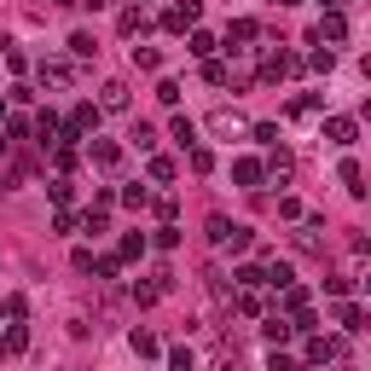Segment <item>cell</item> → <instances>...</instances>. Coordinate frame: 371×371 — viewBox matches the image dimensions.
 <instances>
[{"mask_svg": "<svg viewBox=\"0 0 371 371\" xmlns=\"http://www.w3.org/2000/svg\"><path fill=\"white\" fill-rule=\"evenodd\" d=\"M209 134H221V139L244 134V117H238V110H215V117H209Z\"/></svg>", "mask_w": 371, "mask_h": 371, "instance_id": "cell-1", "label": "cell"}, {"mask_svg": "<svg viewBox=\"0 0 371 371\" xmlns=\"http://www.w3.org/2000/svg\"><path fill=\"white\" fill-rule=\"evenodd\" d=\"M93 122H99V110H93V105H82V110L70 117V128H64V134H70V139H82V134H87Z\"/></svg>", "mask_w": 371, "mask_h": 371, "instance_id": "cell-2", "label": "cell"}, {"mask_svg": "<svg viewBox=\"0 0 371 371\" xmlns=\"http://www.w3.org/2000/svg\"><path fill=\"white\" fill-rule=\"evenodd\" d=\"M331 354H343V343H325V336H313V343H308V365H325Z\"/></svg>", "mask_w": 371, "mask_h": 371, "instance_id": "cell-3", "label": "cell"}, {"mask_svg": "<svg viewBox=\"0 0 371 371\" xmlns=\"http://www.w3.org/2000/svg\"><path fill=\"white\" fill-rule=\"evenodd\" d=\"M325 134H331L336 145H354V134H360V128H354L348 117H331V122H325Z\"/></svg>", "mask_w": 371, "mask_h": 371, "instance_id": "cell-4", "label": "cell"}, {"mask_svg": "<svg viewBox=\"0 0 371 371\" xmlns=\"http://www.w3.org/2000/svg\"><path fill=\"white\" fill-rule=\"evenodd\" d=\"M93 163H99V169H117V163H122V145L99 139V145H93Z\"/></svg>", "mask_w": 371, "mask_h": 371, "instance_id": "cell-5", "label": "cell"}, {"mask_svg": "<svg viewBox=\"0 0 371 371\" xmlns=\"http://www.w3.org/2000/svg\"><path fill=\"white\" fill-rule=\"evenodd\" d=\"M232 180H238V186H255V180H261V163H255V157H244V163H232Z\"/></svg>", "mask_w": 371, "mask_h": 371, "instance_id": "cell-6", "label": "cell"}, {"mask_svg": "<svg viewBox=\"0 0 371 371\" xmlns=\"http://www.w3.org/2000/svg\"><path fill=\"white\" fill-rule=\"evenodd\" d=\"M261 174H273V180H279V186H284V180H290V151H273Z\"/></svg>", "mask_w": 371, "mask_h": 371, "instance_id": "cell-7", "label": "cell"}, {"mask_svg": "<svg viewBox=\"0 0 371 371\" xmlns=\"http://www.w3.org/2000/svg\"><path fill=\"white\" fill-rule=\"evenodd\" d=\"M41 82L46 87H70V64H41Z\"/></svg>", "mask_w": 371, "mask_h": 371, "instance_id": "cell-8", "label": "cell"}, {"mask_svg": "<svg viewBox=\"0 0 371 371\" xmlns=\"http://www.w3.org/2000/svg\"><path fill=\"white\" fill-rule=\"evenodd\" d=\"M105 110H128V87L122 82H105V99H99Z\"/></svg>", "mask_w": 371, "mask_h": 371, "instance_id": "cell-9", "label": "cell"}, {"mask_svg": "<svg viewBox=\"0 0 371 371\" xmlns=\"http://www.w3.org/2000/svg\"><path fill=\"white\" fill-rule=\"evenodd\" d=\"M336 174H343V186L354 191V198H360V191H365V186H360V163H354V157H343V169H336Z\"/></svg>", "mask_w": 371, "mask_h": 371, "instance_id": "cell-10", "label": "cell"}, {"mask_svg": "<svg viewBox=\"0 0 371 371\" xmlns=\"http://www.w3.org/2000/svg\"><path fill=\"white\" fill-rule=\"evenodd\" d=\"M0 348H6V354H24V348H29V331H18V325L0 331Z\"/></svg>", "mask_w": 371, "mask_h": 371, "instance_id": "cell-11", "label": "cell"}, {"mask_svg": "<svg viewBox=\"0 0 371 371\" xmlns=\"http://www.w3.org/2000/svg\"><path fill=\"white\" fill-rule=\"evenodd\" d=\"M191 53L209 58V53H215V35H209V29H191Z\"/></svg>", "mask_w": 371, "mask_h": 371, "instance_id": "cell-12", "label": "cell"}, {"mask_svg": "<svg viewBox=\"0 0 371 371\" xmlns=\"http://www.w3.org/2000/svg\"><path fill=\"white\" fill-rule=\"evenodd\" d=\"M70 53H76V58H93L99 46H93V35H70Z\"/></svg>", "mask_w": 371, "mask_h": 371, "instance_id": "cell-13", "label": "cell"}, {"mask_svg": "<svg viewBox=\"0 0 371 371\" xmlns=\"http://www.w3.org/2000/svg\"><path fill=\"white\" fill-rule=\"evenodd\" d=\"M227 41H255V24H250V18H238V24L227 29Z\"/></svg>", "mask_w": 371, "mask_h": 371, "instance_id": "cell-14", "label": "cell"}, {"mask_svg": "<svg viewBox=\"0 0 371 371\" xmlns=\"http://www.w3.org/2000/svg\"><path fill=\"white\" fill-rule=\"evenodd\" d=\"M227 232H232V221H227V215H215V221H209V238H215V244H227Z\"/></svg>", "mask_w": 371, "mask_h": 371, "instance_id": "cell-15", "label": "cell"}, {"mask_svg": "<svg viewBox=\"0 0 371 371\" xmlns=\"http://www.w3.org/2000/svg\"><path fill=\"white\" fill-rule=\"evenodd\" d=\"M157 296H163V290H157V284H134V302H139V308H151Z\"/></svg>", "mask_w": 371, "mask_h": 371, "instance_id": "cell-16", "label": "cell"}, {"mask_svg": "<svg viewBox=\"0 0 371 371\" xmlns=\"http://www.w3.org/2000/svg\"><path fill=\"white\" fill-rule=\"evenodd\" d=\"M319 35H331V41H343V35H348V24H343V18H336V12H331V18H325V29H319Z\"/></svg>", "mask_w": 371, "mask_h": 371, "instance_id": "cell-17", "label": "cell"}, {"mask_svg": "<svg viewBox=\"0 0 371 371\" xmlns=\"http://www.w3.org/2000/svg\"><path fill=\"white\" fill-rule=\"evenodd\" d=\"M134 64H139V70H157V64H163V58H157L151 46H134Z\"/></svg>", "mask_w": 371, "mask_h": 371, "instance_id": "cell-18", "label": "cell"}, {"mask_svg": "<svg viewBox=\"0 0 371 371\" xmlns=\"http://www.w3.org/2000/svg\"><path fill=\"white\" fill-rule=\"evenodd\" d=\"M151 180H174V163H169V157H151Z\"/></svg>", "mask_w": 371, "mask_h": 371, "instance_id": "cell-19", "label": "cell"}, {"mask_svg": "<svg viewBox=\"0 0 371 371\" xmlns=\"http://www.w3.org/2000/svg\"><path fill=\"white\" fill-rule=\"evenodd\" d=\"M128 139H134L139 151H151V145H157V134H151V128H145V122H139V128H134V134H128Z\"/></svg>", "mask_w": 371, "mask_h": 371, "instance_id": "cell-20", "label": "cell"}, {"mask_svg": "<svg viewBox=\"0 0 371 371\" xmlns=\"http://www.w3.org/2000/svg\"><path fill=\"white\" fill-rule=\"evenodd\" d=\"M261 331L273 336V343H284V336H290V331H296V325H284V319H267V325H261Z\"/></svg>", "mask_w": 371, "mask_h": 371, "instance_id": "cell-21", "label": "cell"}, {"mask_svg": "<svg viewBox=\"0 0 371 371\" xmlns=\"http://www.w3.org/2000/svg\"><path fill=\"white\" fill-rule=\"evenodd\" d=\"M134 354H157V336L151 331H134Z\"/></svg>", "mask_w": 371, "mask_h": 371, "instance_id": "cell-22", "label": "cell"}, {"mask_svg": "<svg viewBox=\"0 0 371 371\" xmlns=\"http://www.w3.org/2000/svg\"><path fill=\"white\" fill-rule=\"evenodd\" d=\"M267 371H296V360H284V354H273V360H267Z\"/></svg>", "mask_w": 371, "mask_h": 371, "instance_id": "cell-23", "label": "cell"}]
</instances>
